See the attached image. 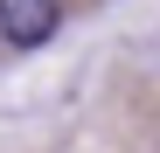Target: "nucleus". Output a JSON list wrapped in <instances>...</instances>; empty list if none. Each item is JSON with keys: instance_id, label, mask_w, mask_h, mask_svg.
Wrapping results in <instances>:
<instances>
[{"instance_id": "f257e3e1", "label": "nucleus", "mask_w": 160, "mask_h": 153, "mask_svg": "<svg viewBox=\"0 0 160 153\" xmlns=\"http://www.w3.org/2000/svg\"><path fill=\"white\" fill-rule=\"evenodd\" d=\"M56 28H63V0H0V42L14 56L56 42Z\"/></svg>"}]
</instances>
